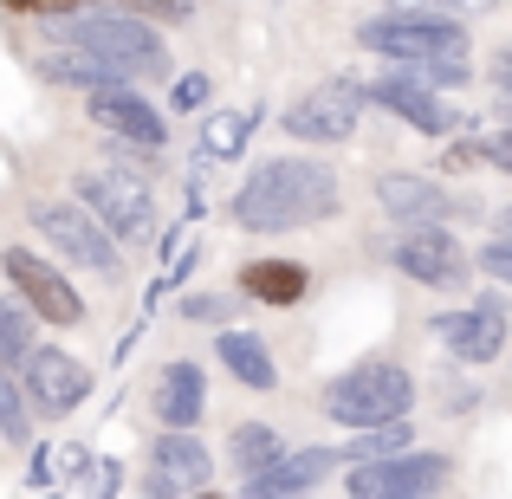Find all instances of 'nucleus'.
<instances>
[{
	"instance_id": "4468645a",
	"label": "nucleus",
	"mask_w": 512,
	"mask_h": 499,
	"mask_svg": "<svg viewBox=\"0 0 512 499\" xmlns=\"http://www.w3.org/2000/svg\"><path fill=\"white\" fill-rule=\"evenodd\" d=\"M435 337L461 363H493L506 350V299L500 292H480L474 305H454V312L435 318Z\"/></svg>"
},
{
	"instance_id": "a878e982",
	"label": "nucleus",
	"mask_w": 512,
	"mask_h": 499,
	"mask_svg": "<svg viewBox=\"0 0 512 499\" xmlns=\"http://www.w3.org/2000/svg\"><path fill=\"white\" fill-rule=\"evenodd\" d=\"M234 312H240L234 292H188V299H182V318H188V325H214V331H227V325H234Z\"/></svg>"
},
{
	"instance_id": "bb28decb",
	"label": "nucleus",
	"mask_w": 512,
	"mask_h": 499,
	"mask_svg": "<svg viewBox=\"0 0 512 499\" xmlns=\"http://www.w3.org/2000/svg\"><path fill=\"white\" fill-rule=\"evenodd\" d=\"M487 0H396V13H428V20H467Z\"/></svg>"
},
{
	"instance_id": "9d476101",
	"label": "nucleus",
	"mask_w": 512,
	"mask_h": 499,
	"mask_svg": "<svg viewBox=\"0 0 512 499\" xmlns=\"http://www.w3.org/2000/svg\"><path fill=\"white\" fill-rule=\"evenodd\" d=\"M20 370H26V402H33L39 415H72L78 402L91 396V370L72 357V350H59V344H33L20 357Z\"/></svg>"
},
{
	"instance_id": "e433bc0d",
	"label": "nucleus",
	"mask_w": 512,
	"mask_h": 499,
	"mask_svg": "<svg viewBox=\"0 0 512 499\" xmlns=\"http://www.w3.org/2000/svg\"><path fill=\"white\" fill-rule=\"evenodd\" d=\"M39 499H52V493H39Z\"/></svg>"
},
{
	"instance_id": "cd10ccee",
	"label": "nucleus",
	"mask_w": 512,
	"mask_h": 499,
	"mask_svg": "<svg viewBox=\"0 0 512 499\" xmlns=\"http://www.w3.org/2000/svg\"><path fill=\"white\" fill-rule=\"evenodd\" d=\"M474 266L493 279V286H506V292H512V240H487V247L474 253Z\"/></svg>"
},
{
	"instance_id": "6ab92c4d",
	"label": "nucleus",
	"mask_w": 512,
	"mask_h": 499,
	"mask_svg": "<svg viewBox=\"0 0 512 499\" xmlns=\"http://www.w3.org/2000/svg\"><path fill=\"white\" fill-rule=\"evenodd\" d=\"M305 292H312V273H305L299 260H253L247 273H240V299H253V305H273V312L299 305Z\"/></svg>"
},
{
	"instance_id": "c9c22d12",
	"label": "nucleus",
	"mask_w": 512,
	"mask_h": 499,
	"mask_svg": "<svg viewBox=\"0 0 512 499\" xmlns=\"http://www.w3.org/2000/svg\"><path fill=\"white\" fill-rule=\"evenodd\" d=\"M188 499H221V493H208V487H201V493H188Z\"/></svg>"
},
{
	"instance_id": "20e7f679",
	"label": "nucleus",
	"mask_w": 512,
	"mask_h": 499,
	"mask_svg": "<svg viewBox=\"0 0 512 499\" xmlns=\"http://www.w3.org/2000/svg\"><path fill=\"white\" fill-rule=\"evenodd\" d=\"M357 46L389 65H428V59H467L461 20H428V13H376L357 26Z\"/></svg>"
},
{
	"instance_id": "c85d7f7f",
	"label": "nucleus",
	"mask_w": 512,
	"mask_h": 499,
	"mask_svg": "<svg viewBox=\"0 0 512 499\" xmlns=\"http://www.w3.org/2000/svg\"><path fill=\"white\" fill-rule=\"evenodd\" d=\"M201 104H208V78H201V72H188V78H175V111H188V117H195V111H201Z\"/></svg>"
},
{
	"instance_id": "ddd939ff",
	"label": "nucleus",
	"mask_w": 512,
	"mask_h": 499,
	"mask_svg": "<svg viewBox=\"0 0 512 499\" xmlns=\"http://www.w3.org/2000/svg\"><path fill=\"white\" fill-rule=\"evenodd\" d=\"M208 448L195 441V428H163L150 448V474H143V499H188L208 487Z\"/></svg>"
},
{
	"instance_id": "aec40b11",
	"label": "nucleus",
	"mask_w": 512,
	"mask_h": 499,
	"mask_svg": "<svg viewBox=\"0 0 512 499\" xmlns=\"http://www.w3.org/2000/svg\"><path fill=\"white\" fill-rule=\"evenodd\" d=\"M214 357H221V370L234 376V383L260 389V396H266V389H279V363H273V350H266V337L227 325V331H221V344H214Z\"/></svg>"
},
{
	"instance_id": "2f4dec72",
	"label": "nucleus",
	"mask_w": 512,
	"mask_h": 499,
	"mask_svg": "<svg viewBox=\"0 0 512 499\" xmlns=\"http://www.w3.org/2000/svg\"><path fill=\"white\" fill-rule=\"evenodd\" d=\"M493 85H500V104L512 111V46L500 52V59H493Z\"/></svg>"
},
{
	"instance_id": "a211bd4d",
	"label": "nucleus",
	"mask_w": 512,
	"mask_h": 499,
	"mask_svg": "<svg viewBox=\"0 0 512 499\" xmlns=\"http://www.w3.org/2000/svg\"><path fill=\"white\" fill-rule=\"evenodd\" d=\"M150 409H156V422H163V428H195L201 409H208V376H201V363H188V357L163 363Z\"/></svg>"
},
{
	"instance_id": "1a4fd4ad",
	"label": "nucleus",
	"mask_w": 512,
	"mask_h": 499,
	"mask_svg": "<svg viewBox=\"0 0 512 499\" xmlns=\"http://www.w3.org/2000/svg\"><path fill=\"white\" fill-rule=\"evenodd\" d=\"M357 117H363V85L357 78H338V85H325V91H305L299 104H286V137H299V143H350V130H357Z\"/></svg>"
},
{
	"instance_id": "39448f33",
	"label": "nucleus",
	"mask_w": 512,
	"mask_h": 499,
	"mask_svg": "<svg viewBox=\"0 0 512 499\" xmlns=\"http://www.w3.org/2000/svg\"><path fill=\"white\" fill-rule=\"evenodd\" d=\"M72 201H78V208H85L111 240L143 247V240L156 234L150 188H143V175H130V169H85V175H78V195H72Z\"/></svg>"
},
{
	"instance_id": "f8f14e48",
	"label": "nucleus",
	"mask_w": 512,
	"mask_h": 499,
	"mask_svg": "<svg viewBox=\"0 0 512 499\" xmlns=\"http://www.w3.org/2000/svg\"><path fill=\"white\" fill-rule=\"evenodd\" d=\"M389 260H396V273L415 279V286H467V266H474L448 227H402Z\"/></svg>"
},
{
	"instance_id": "4be33fe9",
	"label": "nucleus",
	"mask_w": 512,
	"mask_h": 499,
	"mask_svg": "<svg viewBox=\"0 0 512 499\" xmlns=\"http://www.w3.org/2000/svg\"><path fill=\"white\" fill-rule=\"evenodd\" d=\"M253 124H260V111H214L208 124H201V150H208L214 163H234V156L247 150Z\"/></svg>"
},
{
	"instance_id": "c756f323",
	"label": "nucleus",
	"mask_w": 512,
	"mask_h": 499,
	"mask_svg": "<svg viewBox=\"0 0 512 499\" xmlns=\"http://www.w3.org/2000/svg\"><path fill=\"white\" fill-rule=\"evenodd\" d=\"M117 487H124V467L98 461V487H91V499H117Z\"/></svg>"
},
{
	"instance_id": "b1692460",
	"label": "nucleus",
	"mask_w": 512,
	"mask_h": 499,
	"mask_svg": "<svg viewBox=\"0 0 512 499\" xmlns=\"http://www.w3.org/2000/svg\"><path fill=\"white\" fill-rule=\"evenodd\" d=\"M39 344V325H33V312H26L20 299H0V363L7 370H20V357Z\"/></svg>"
},
{
	"instance_id": "72a5a7b5",
	"label": "nucleus",
	"mask_w": 512,
	"mask_h": 499,
	"mask_svg": "<svg viewBox=\"0 0 512 499\" xmlns=\"http://www.w3.org/2000/svg\"><path fill=\"white\" fill-rule=\"evenodd\" d=\"M59 467H65V474H91V448H65Z\"/></svg>"
},
{
	"instance_id": "2eb2a0df",
	"label": "nucleus",
	"mask_w": 512,
	"mask_h": 499,
	"mask_svg": "<svg viewBox=\"0 0 512 499\" xmlns=\"http://www.w3.org/2000/svg\"><path fill=\"white\" fill-rule=\"evenodd\" d=\"M376 208H383L396 227H441L454 214V195L435 182V175L383 169V175H376Z\"/></svg>"
},
{
	"instance_id": "393cba45",
	"label": "nucleus",
	"mask_w": 512,
	"mask_h": 499,
	"mask_svg": "<svg viewBox=\"0 0 512 499\" xmlns=\"http://www.w3.org/2000/svg\"><path fill=\"white\" fill-rule=\"evenodd\" d=\"M402 448H415L409 415H402V422H383V428H363V441L338 448V461H383V454H402Z\"/></svg>"
},
{
	"instance_id": "412c9836",
	"label": "nucleus",
	"mask_w": 512,
	"mask_h": 499,
	"mask_svg": "<svg viewBox=\"0 0 512 499\" xmlns=\"http://www.w3.org/2000/svg\"><path fill=\"white\" fill-rule=\"evenodd\" d=\"M227 454H234L240 480H253V474H266V467H273L279 454H286V441H279L266 422H240L234 435H227Z\"/></svg>"
},
{
	"instance_id": "dca6fc26",
	"label": "nucleus",
	"mask_w": 512,
	"mask_h": 499,
	"mask_svg": "<svg viewBox=\"0 0 512 499\" xmlns=\"http://www.w3.org/2000/svg\"><path fill=\"white\" fill-rule=\"evenodd\" d=\"M331 474H338V448H299V454H279L266 474L240 480V499H305Z\"/></svg>"
},
{
	"instance_id": "423d86ee",
	"label": "nucleus",
	"mask_w": 512,
	"mask_h": 499,
	"mask_svg": "<svg viewBox=\"0 0 512 499\" xmlns=\"http://www.w3.org/2000/svg\"><path fill=\"white\" fill-rule=\"evenodd\" d=\"M448 454L435 448H402V454H383V461H357L350 467V499H435L448 487Z\"/></svg>"
},
{
	"instance_id": "7c9ffc66",
	"label": "nucleus",
	"mask_w": 512,
	"mask_h": 499,
	"mask_svg": "<svg viewBox=\"0 0 512 499\" xmlns=\"http://www.w3.org/2000/svg\"><path fill=\"white\" fill-rule=\"evenodd\" d=\"M487 163H493V169H500V175H512V124H506V130H500V137H493V143H487Z\"/></svg>"
},
{
	"instance_id": "7ed1b4c3",
	"label": "nucleus",
	"mask_w": 512,
	"mask_h": 499,
	"mask_svg": "<svg viewBox=\"0 0 512 499\" xmlns=\"http://www.w3.org/2000/svg\"><path fill=\"white\" fill-rule=\"evenodd\" d=\"M415 402V376L402 370V363H350L344 376H331L325 383V415L338 428H383V422H402Z\"/></svg>"
},
{
	"instance_id": "9b49d317",
	"label": "nucleus",
	"mask_w": 512,
	"mask_h": 499,
	"mask_svg": "<svg viewBox=\"0 0 512 499\" xmlns=\"http://www.w3.org/2000/svg\"><path fill=\"white\" fill-rule=\"evenodd\" d=\"M85 111H91V124H98V130H111L117 143H137L143 156L169 150V124H163V111H156V104L143 98L137 85H104V91H85Z\"/></svg>"
},
{
	"instance_id": "f3484780",
	"label": "nucleus",
	"mask_w": 512,
	"mask_h": 499,
	"mask_svg": "<svg viewBox=\"0 0 512 499\" xmlns=\"http://www.w3.org/2000/svg\"><path fill=\"white\" fill-rule=\"evenodd\" d=\"M363 104H383L389 117H402V124L422 130V137H448V104H441L435 91H422L415 78H402V72H383L376 85H363Z\"/></svg>"
},
{
	"instance_id": "f03ea898",
	"label": "nucleus",
	"mask_w": 512,
	"mask_h": 499,
	"mask_svg": "<svg viewBox=\"0 0 512 499\" xmlns=\"http://www.w3.org/2000/svg\"><path fill=\"white\" fill-rule=\"evenodd\" d=\"M52 46L98 59L117 85H143V78L169 72L163 33L150 20H137V13H65V20H52Z\"/></svg>"
},
{
	"instance_id": "f704fd0d",
	"label": "nucleus",
	"mask_w": 512,
	"mask_h": 499,
	"mask_svg": "<svg viewBox=\"0 0 512 499\" xmlns=\"http://www.w3.org/2000/svg\"><path fill=\"white\" fill-rule=\"evenodd\" d=\"M493 240H512V208H500V214H493Z\"/></svg>"
},
{
	"instance_id": "473e14b6",
	"label": "nucleus",
	"mask_w": 512,
	"mask_h": 499,
	"mask_svg": "<svg viewBox=\"0 0 512 499\" xmlns=\"http://www.w3.org/2000/svg\"><path fill=\"white\" fill-rule=\"evenodd\" d=\"M46 480H52V454H46V448H39V454H33V467H26V487H33V493H39V487H46Z\"/></svg>"
},
{
	"instance_id": "5701e85b",
	"label": "nucleus",
	"mask_w": 512,
	"mask_h": 499,
	"mask_svg": "<svg viewBox=\"0 0 512 499\" xmlns=\"http://www.w3.org/2000/svg\"><path fill=\"white\" fill-rule=\"evenodd\" d=\"M0 441H13V448H26L33 441V402H26L20 376L0 363Z\"/></svg>"
},
{
	"instance_id": "0eeeda50",
	"label": "nucleus",
	"mask_w": 512,
	"mask_h": 499,
	"mask_svg": "<svg viewBox=\"0 0 512 499\" xmlns=\"http://www.w3.org/2000/svg\"><path fill=\"white\" fill-rule=\"evenodd\" d=\"M33 227H39V240H46L52 253L91 266L98 279H117V273H124V260H117V240L104 234V227L91 221L78 201H33Z\"/></svg>"
},
{
	"instance_id": "6e6552de",
	"label": "nucleus",
	"mask_w": 512,
	"mask_h": 499,
	"mask_svg": "<svg viewBox=\"0 0 512 499\" xmlns=\"http://www.w3.org/2000/svg\"><path fill=\"white\" fill-rule=\"evenodd\" d=\"M0 273L13 279V292H20L26 312H39L46 325H78V318H85L78 286H72V279H65L52 260H39L33 247H0Z\"/></svg>"
},
{
	"instance_id": "f257e3e1",
	"label": "nucleus",
	"mask_w": 512,
	"mask_h": 499,
	"mask_svg": "<svg viewBox=\"0 0 512 499\" xmlns=\"http://www.w3.org/2000/svg\"><path fill=\"white\" fill-rule=\"evenodd\" d=\"M331 214H338V175L318 156H273L234 195L240 234H292V227H318Z\"/></svg>"
}]
</instances>
